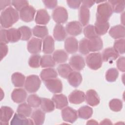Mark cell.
<instances>
[{"label":"cell","mask_w":125,"mask_h":125,"mask_svg":"<svg viewBox=\"0 0 125 125\" xmlns=\"http://www.w3.org/2000/svg\"><path fill=\"white\" fill-rule=\"evenodd\" d=\"M20 15L17 10L11 6H9L3 10L0 14V24L4 28L11 27L18 21Z\"/></svg>","instance_id":"obj_1"},{"label":"cell","mask_w":125,"mask_h":125,"mask_svg":"<svg viewBox=\"0 0 125 125\" xmlns=\"http://www.w3.org/2000/svg\"><path fill=\"white\" fill-rule=\"evenodd\" d=\"M87 65L90 69L96 70L100 68L103 64L102 55L99 52H94L88 54L85 59Z\"/></svg>","instance_id":"obj_2"},{"label":"cell","mask_w":125,"mask_h":125,"mask_svg":"<svg viewBox=\"0 0 125 125\" xmlns=\"http://www.w3.org/2000/svg\"><path fill=\"white\" fill-rule=\"evenodd\" d=\"M41 84V81L39 76L30 75L27 77L24 83V88L29 93H34L38 91Z\"/></svg>","instance_id":"obj_3"},{"label":"cell","mask_w":125,"mask_h":125,"mask_svg":"<svg viewBox=\"0 0 125 125\" xmlns=\"http://www.w3.org/2000/svg\"><path fill=\"white\" fill-rule=\"evenodd\" d=\"M113 13L111 5L108 2L104 1L99 4L97 8L96 18L108 21Z\"/></svg>","instance_id":"obj_4"},{"label":"cell","mask_w":125,"mask_h":125,"mask_svg":"<svg viewBox=\"0 0 125 125\" xmlns=\"http://www.w3.org/2000/svg\"><path fill=\"white\" fill-rule=\"evenodd\" d=\"M52 18L58 24L64 23L68 20V13L66 9L62 6L56 8L52 12Z\"/></svg>","instance_id":"obj_5"},{"label":"cell","mask_w":125,"mask_h":125,"mask_svg":"<svg viewBox=\"0 0 125 125\" xmlns=\"http://www.w3.org/2000/svg\"><path fill=\"white\" fill-rule=\"evenodd\" d=\"M61 115L63 120L69 123H74L78 117L77 111L69 106H66L62 108Z\"/></svg>","instance_id":"obj_6"},{"label":"cell","mask_w":125,"mask_h":125,"mask_svg":"<svg viewBox=\"0 0 125 125\" xmlns=\"http://www.w3.org/2000/svg\"><path fill=\"white\" fill-rule=\"evenodd\" d=\"M46 88L52 93H60L62 91V81L57 78L50 79L44 82Z\"/></svg>","instance_id":"obj_7"},{"label":"cell","mask_w":125,"mask_h":125,"mask_svg":"<svg viewBox=\"0 0 125 125\" xmlns=\"http://www.w3.org/2000/svg\"><path fill=\"white\" fill-rule=\"evenodd\" d=\"M35 13V9L31 5H27L20 11V18L24 22H30L34 20Z\"/></svg>","instance_id":"obj_8"},{"label":"cell","mask_w":125,"mask_h":125,"mask_svg":"<svg viewBox=\"0 0 125 125\" xmlns=\"http://www.w3.org/2000/svg\"><path fill=\"white\" fill-rule=\"evenodd\" d=\"M70 66L75 70L80 71L85 66V62L83 58L80 55H73L69 61Z\"/></svg>","instance_id":"obj_9"},{"label":"cell","mask_w":125,"mask_h":125,"mask_svg":"<svg viewBox=\"0 0 125 125\" xmlns=\"http://www.w3.org/2000/svg\"><path fill=\"white\" fill-rule=\"evenodd\" d=\"M65 30L69 35L76 36L82 33V25L78 21H70L66 25Z\"/></svg>","instance_id":"obj_10"},{"label":"cell","mask_w":125,"mask_h":125,"mask_svg":"<svg viewBox=\"0 0 125 125\" xmlns=\"http://www.w3.org/2000/svg\"><path fill=\"white\" fill-rule=\"evenodd\" d=\"M42 46V41L39 38H32L28 42L27 50L29 53L33 54H38L41 52Z\"/></svg>","instance_id":"obj_11"},{"label":"cell","mask_w":125,"mask_h":125,"mask_svg":"<svg viewBox=\"0 0 125 125\" xmlns=\"http://www.w3.org/2000/svg\"><path fill=\"white\" fill-rule=\"evenodd\" d=\"M109 26L108 21L96 18L94 27L97 35L98 36L104 35L109 29Z\"/></svg>","instance_id":"obj_12"},{"label":"cell","mask_w":125,"mask_h":125,"mask_svg":"<svg viewBox=\"0 0 125 125\" xmlns=\"http://www.w3.org/2000/svg\"><path fill=\"white\" fill-rule=\"evenodd\" d=\"M50 19V16L45 9H41L37 11L35 18V21L37 24L40 25L47 24Z\"/></svg>","instance_id":"obj_13"},{"label":"cell","mask_w":125,"mask_h":125,"mask_svg":"<svg viewBox=\"0 0 125 125\" xmlns=\"http://www.w3.org/2000/svg\"><path fill=\"white\" fill-rule=\"evenodd\" d=\"M64 48L66 51L69 54L76 53L78 49V42L73 37L67 38L64 42Z\"/></svg>","instance_id":"obj_14"},{"label":"cell","mask_w":125,"mask_h":125,"mask_svg":"<svg viewBox=\"0 0 125 125\" xmlns=\"http://www.w3.org/2000/svg\"><path fill=\"white\" fill-rule=\"evenodd\" d=\"M85 100L87 104L92 106H95L98 105L100 102L98 94L94 89H89L86 91Z\"/></svg>","instance_id":"obj_15"},{"label":"cell","mask_w":125,"mask_h":125,"mask_svg":"<svg viewBox=\"0 0 125 125\" xmlns=\"http://www.w3.org/2000/svg\"><path fill=\"white\" fill-rule=\"evenodd\" d=\"M88 47L89 52H96L103 47V42L101 38L97 36L88 40Z\"/></svg>","instance_id":"obj_16"},{"label":"cell","mask_w":125,"mask_h":125,"mask_svg":"<svg viewBox=\"0 0 125 125\" xmlns=\"http://www.w3.org/2000/svg\"><path fill=\"white\" fill-rule=\"evenodd\" d=\"M85 99V94L82 91L75 90L68 96V100L73 104H80L83 103Z\"/></svg>","instance_id":"obj_17"},{"label":"cell","mask_w":125,"mask_h":125,"mask_svg":"<svg viewBox=\"0 0 125 125\" xmlns=\"http://www.w3.org/2000/svg\"><path fill=\"white\" fill-rule=\"evenodd\" d=\"M119 56V54L113 47L105 48L102 55L103 61L111 62L116 60Z\"/></svg>","instance_id":"obj_18"},{"label":"cell","mask_w":125,"mask_h":125,"mask_svg":"<svg viewBox=\"0 0 125 125\" xmlns=\"http://www.w3.org/2000/svg\"><path fill=\"white\" fill-rule=\"evenodd\" d=\"M14 113L13 110L10 107L2 106L0 108V123L2 125H7Z\"/></svg>","instance_id":"obj_19"},{"label":"cell","mask_w":125,"mask_h":125,"mask_svg":"<svg viewBox=\"0 0 125 125\" xmlns=\"http://www.w3.org/2000/svg\"><path fill=\"white\" fill-rule=\"evenodd\" d=\"M27 97L26 91L22 88H16L11 93V99L16 103H21Z\"/></svg>","instance_id":"obj_20"},{"label":"cell","mask_w":125,"mask_h":125,"mask_svg":"<svg viewBox=\"0 0 125 125\" xmlns=\"http://www.w3.org/2000/svg\"><path fill=\"white\" fill-rule=\"evenodd\" d=\"M52 100L57 109H62L68 105V100L66 96L62 94H54L52 97Z\"/></svg>","instance_id":"obj_21"},{"label":"cell","mask_w":125,"mask_h":125,"mask_svg":"<svg viewBox=\"0 0 125 125\" xmlns=\"http://www.w3.org/2000/svg\"><path fill=\"white\" fill-rule=\"evenodd\" d=\"M109 35L115 39L124 38L125 36V27L123 25H117L112 27L109 31Z\"/></svg>","instance_id":"obj_22"},{"label":"cell","mask_w":125,"mask_h":125,"mask_svg":"<svg viewBox=\"0 0 125 125\" xmlns=\"http://www.w3.org/2000/svg\"><path fill=\"white\" fill-rule=\"evenodd\" d=\"M54 41L51 36L44 38L42 43V52L45 54H50L54 50Z\"/></svg>","instance_id":"obj_23"},{"label":"cell","mask_w":125,"mask_h":125,"mask_svg":"<svg viewBox=\"0 0 125 125\" xmlns=\"http://www.w3.org/2000/svg\"><path fill=\"white\" fill-rule=\"evenodd\" d=\"M11 125H23L34 124L32 120L27 118L19 113H15L11 121Z\"/></svg>","instance_id":"obj_24"},{"label":"cell","mask_w":125,"mask_h":125,"mask_svg":"<svg viewBox=\"0 0 125 125\" xmlns=\"http://www.w3.org/2000/svg\"><path fill=\"white\" fill-rule=\"evenodd\" d=\"M79 19L80 22L82 26L87 25L90 19V11L88 8L82 5L79 9Z\"/></svg>","instance_id":"obj_25"},{"label":"cell","mask_w":125,"mask_h":125,"mask_svg":"<svg viewBox=\"0 0 125 125\" xmlns=\"http://www.w3.org/2000/svg\"><path fill=\"white\" fill-rule=\"evenodd\" d=\"M7 40L9 42H16L21 40V34L18 29L9 28L6 31Z\"/></svg>","instance_id":"obj_26"},{"label":"cell","mask_w":125,"mask_h":125,"mask_svg":"<svg viewBox=\"0 0 125 125\" xmlns=\"http://www.w3.org/2000/svg\"><path fill=\"white\" fill-rule=\"evenodd\" d=\"M53 37L58 41H63L66 37V32L61 24H57L53 29Z\"/></svg>","instance_id":"obj_27"},{"label":"cell","mask_w":125,"mask_h":125,"mask_svg":"<svg viewBox=\"0 0 125 125\" xmlns=\"http://www.w3.org/2000/svg\"><path fill=\"white\" fill-rule=\"evenodd\" d=\"M69 83L74 87H77L81 83L83 78L81 73L78 71H72L67 78Z\"/></svg>","instance_id":"obj_28"},{"label":"cell","mask_w":125,"mask_h":125,"mask_svg":"<svg viewBox=\"0 0 125 125\" xmlns=\"http://www.w3.org/2000/svg\"><path fill=\"white\" fill-rule=\"evenodd\" d=\"M57 76L58 73L57 71L51 67L43 69L40 73V77L42 80L44 82L50 79L57 78Z\"/></svg>","instance_id":"obj_29"},{"label":"cell","mask_w":125,"mask_h":125,"mask_svg":"<svg viewBox=\"0 0 125 125\" xmlns=\"http://www.w3.org/2000/svg\"><path fill=\"white\" fill-rule=\"evenodd\" d=\"M31 118L34 124L41 125L43 124L45 120V114L42 110L38 109L34 110L31 114Z\"/></svg>","instance_id":"obj_30"},{"label":"cell","mask_w":125,"mask_h":125,"mask_svg":"<svg viewBox=\"0 0 125 125\" xmlns=\"http://www.w3.org/2000/svg\"><path fill=\"white\" fill-rule=\"evenodd\" d=\"M25 77L22 73L15 72L11 76V81L15 87H22L24 85Z\"/></svg>","instance_id":"obj_31"},{"label":"cell","mask_w":125,"mask_h":125,"mask_svg":"<svg viewBox=\"0 0 125 125\" xmlns=\"http://www.w3.org/2000/svg\"><path fill=\"white\" fill-rule=\"evenodd\" d=\"M52 57L56 62L62 63L66 62L68 56L65 51L63 50L59 49L56 50L53 53Z\"/></svg>","instance_id":"obj_32"},{"label":"cell","mask_w":125,"mask_h":125,"mask_svg":"<svg viewBox=\"0 0 125 125\" xmlns=\"http://www.w3.org/2000/svg\"><path fill=\"white\" fill-rule=\"evenodd\" d=\"M57 71L61 77L64 79H67L69 75L73 71V69L70 65L66 63H63L58 66L57 67Z\"/></svg>","instance_id":"obj_33"},{"label":"cell","mask_w":125,"mask_h":125,"mask_svg":"<svg viewBox=\"0 0 125 125\" xmlns=\"http://www.w3.org/2000/svg\"><path fill=\"white\" fill-rule=\"evenodd\" d=\"M41 99V107L43 111L45 112H51L55 109V105L52 100L45 98Z\"/></svg>","instance_id":"obj_34"},{"label":"cell","mask_w":125,"mask_h":125,"mask_svg":"<svg viewBox=\"0 0 125 125\" xmlns=\"http://www.w3.org/2000/svg\"><path fill=\"white\" fill-rule=\"evenodd\" d=\"M78 115L79 118L86 120L90 118L93 114L92 108L87 105L81 107L78 110Z\"/></svg>","instance_id":"obj_35"},{"label":"cell","mask_w":125,"mask_h":125,"mask_svg":"<svg viewBox=\"0 0 125 125\" xmlns=\"http://www.w3.org/2000/svg\"><path fill=\"white\" fill-rule=\"evenodd\" d=\"M33 35L39 38H43L46 37L48 34V31L46 26L36 25L32 29Z\"/></svg>","instance_id":"obj_36"},{"label":"cell","mask_w":125,"mask_h":125,"mask_svg":"<svg viewBox=\"0 0 125 125\" xmlns=\"http://www.w3.org/2000/svg\"><path fill=\"white\" fill-rule=\"evenodd\" d=\"M111 5L113 12L116 13H120L124 10L125 1L119 0H111L108 1Z\"/></svg>","instance_id":"obj_37"},{"label":"cell","mask_w":125,"mask_h":125,"mask_svg":"<svg viewBox=\"0 0 125 125\" xmlns=\"http://www.w3.org/2000/svg\"><path fill=\"white\" fill-rule=\"evenodd\" d=\"M53 57L49 55H45L41 57L40 65L42 68H50L54 67L56 63Z\"/></svg>","instance_id":"obj_38"},{"label":"cell","mask_w":125,"mask_h":125,"mask_svg":"<svg viewBox=\"0 0 125 125\" xmlns=\"http://www.w3.org/2000/svg\"><path fill=\"white\" fill-rule=\"evenodd\" d=\"M17 112L20 115L26 117H28L31 115L32 108L28 104L23 103L18 106Z\"/></svg>","instance_id":"obj_39"},{"label":"cell","mask_w":125,"mask_h":125,"mask_svg":"<svg viewBox=\"0 0 125 125\" xmlns=\"http://www.w3.org/2000/svg\"><path fill=\"white\" fill-rule=\"evenodd\" d=\"M41 101L42 99L36 94H31L27 99V104L33 108L38 107L41 105Z\"/></svg>","instance_id":"obj_40"},{"label":"cell","mask_w":125,"mask_h":125,"mask_svg":"<svg viewBox=\"0 0 125 125\" xmlns=\"http://www.w3.org/2000/svg\"><path fill=\"white\" fill-rule=\"evenodd\" d=\"M119 76V72L115 68H111L107 70L105 73V79L109 82H114Z\"/></svg>","instance_id":"obj_41"},{"label":"cell","mask_w":125,"mask_h":125,"mask_svg":"<svg viewBox=\"0 0 125 125\" xmlns=\"http://www.w3.org/2000/svg\"><path fill=\"white\" fill-rule=\"evenodd\" d=\"M18 29L21 34V40L22 41H28L32 36L31 29L27 26H22Z\"/></svg>","instance_id":"obj_42"},{"label":"cell","mask_w":125,"mask_h":125,"mask_svg":"<svg viewBox=\"0 0 125 125\" xmlns=\"http://www.w3.org/2000/svg\"><path fill=\"white\" fill-rule=\"evenodd\" d=\"M109 106L112 111H120L123 107L122 101L118 99H112L109 103Z\"/></svg>","instance_id":"obj_43"},{"label":"cell","mask_w":125,"mask_h":125,"mask_svg":"<svg viewBox=\"0 0 125 125\" xmlns=\"http://www.w3.org/2000/svg\"><path fill=\"white\" fill-rule=\"evenodd\" d=\"M83 33L85 37L88 39L93 38L98 36L96 33L94 26L91 24H89L84 28Z\"/></svg>","instance_id":"obj_44"},{"label":"cell","mask_w":125,"mask_h":125,"mask_svg":"<svg viewBox=\"0 0 125 125\" xmlns=\"http://www.w3.org/2000/svg\"><path fill=\"white\" fill-rule=\"evenodd\" d=\"M125 41L124 38L116 40L114 43L113 48L119 53L123 54L125 53Z\"/></svg>","instance_id":"obj_45"},{"label":"cell","mask_w":125,"mask_h":125,"mask_svg":"<svg viewBox=\"0 0 125 125\" xmlns=\"http://www.w3.org/2000/svg\"><path fill=\"white\" fill-rule=\"evenodd\" d=\"M78 49L80 53L83 55L88 54L89 52L88 47V39L86 38L82 39L79 42Z\"/></svg>","instance_id":"obj_46"},{"label":"cell","mask_w":125,"mask_h":125,"mask_svg":"<svg viewBox=\"0 0 125 125\" xmlns=\"http://www.w3.org/2000/svg\"><path fill=\"white\" fill-rule=\"evenodd\" d=\"M41 57L38 54H34L32 55L29 59L28 64L32 68H38L40 65Z\"/></svg>","instance_id":"obj_47"},{"label":"cell","mask_w":125,"mask_h":125,"mask_svg":"<svg viewBox=\"0 0 125 125\" xmlns=\"http://www.w3.org/2000/svg\"><path fill=\"white\" fill-rule=\"evenodd\" d=\"M12 4L16 10L20 11L23 8L29 5V3L27 0H12Z\"/></svg>","instance_id":"obj_48"},{"label":"cell","mask_w":125,"mask_h":125,"mask_svg":"<svg viewBox=\"0 0 125 125\" xmlns=\"http://www.w3.org/2000/svg\"><path fill=\"white\" fill-rule=\"evenodd\" d=\"M125 58L124 57H120L116 62V65L118 69L122 72L125 71Z\"/></svg>","instance_id":"obj_49"},{"label":"cell","mask_w":125,"mask_h":125,"mask_svg":"<svg viewBox=\"0 0 125 125\" xmlns=\"http://www.w3.org/2000/svg\"><path fill=\"white\" fill-rule=\"evenodd\" d=\"M8 48L6 43L0 42V60L1 61L4 57L7 54Z\"/></svg>","instance_id":"obj_50"},{"label":"cell","mask_w":125,"mask_h":125,"mask_svg":"<svg viewBox=\"0 0 125 125\" xmlns=\"http://www.w3.org/2000/svg\"><path fill=\"white\" fill-rule=\"evenodd\" d=\"M67 3L69 7L72 9H78L81 3V1L80 0H67Z\"/></svg>","instance_id":"obj_51"},{"label":"cell","mask_w":125,"mask_h":125,"mask_svg":"<svg viewBox=\"0 0 125 125\" xmlns=\"http://www.w3.org/2000/svg\"><path fill=\"white\" fill-rule=\"evenodd\" d=\"M42 2L45 7L48 9H53L55 8L58 3L57 0H43Z\"/></svg>","instance_id":"obj_52"},{"label":"cell","mask_w":125,"mask_h":125,"mask_svg":"<svg viewBox=\"0 0 125 125\" xmlns=\"http://www.w3.org/2000/svg\"><path fill=\"white\" fill-rule=\"evenodd\" d=\"M6 30L5 29H1L0 32V42H3L5 43H8V42L6 38Z\"/></svg>","instance_id":"obj_53"},{"label":"cell","mask_w":125,"mask_h":125,"mask_svg":"<svg viewBox=\"0 0 125 125\" xmlns=\"http://www.w3.org/2000/svg\"><path fill=\"white\" fill-rule=\"evenodd\" d=\"M11 3H12V1L11 0H0V10H4L5 8L7 6H9Z\"/></svg>","instance_id":"obj_54"},{"label":"cell","mask_w":125,"mask_h":125,"mask_svg":"<svg viewBox=\"0 0 125 125\" xmlns=\"http://www.w3.org/2000/svg\"><path fill=\"white\" fill-rule=\"evenodd\" d=\"M81 2H82L83 5L84 6L86 7L87 8H90L92 6H93L94 4L95 1H91V0H84V1H81Z\"/></svg>","instance_id":"obj_55"},{"label":"cell","mask_w":125,"mask_h":125,"mask_svg":"<svg viewBox=\"0 0 125 125\" xmlns=\"http://www.w3.org/2000/svg\"><path fill=\"white\" fill-rule=\"evenodd\" d=\"M100 124H103V125H110V124H112V123H111V121L108 119H104V120H103L101 123Z\"/></svg>","instance_id":"obj_56"},{"label":"cell","mask_w":125,"mask_h":125,"mask_svg":"<svg viewBox=\"0 0 125 125\" xmlns=\"http://www.w3.org/2000/svg\"><path fill=\"white\" fill-rule=\"evenodd\" d=\"M98 123L96 122V121L94 120H90L88 121L87 123H86L87 125H89V124H91V125H95V124H98Z\"/></svg>","instance_id":"obj_57"},{"label":"cell","mask_w":125,"mask_h":125,"mask_svg":"<svg viewBox=\"0 0 125 125\" xmlns=\"http://www.w3.org/2000/svg\"><path fill=\"white\" fill-rule=\"evenodd\" d=\"M125 17H124V12L123 13V14H122L121 16V21L122 22V23L123 24V26H124L125 25Z\"/></svg>","instance_id":"obj_58"},{"label":"cell","mask_w":125,"mask_h":125,"mask_svg":"<svg viewBox=\"0 0 125 125\" xmlns=\"http://www.w3.org/2000/svg\"><path fill=\"white\" fill-rule=\"evenodd\" d=\"M1 100L2 99V95H4V93L3 92V91H2V89H1Z\"/></svg>","instance_id":"obj_59"}]
</instances>
